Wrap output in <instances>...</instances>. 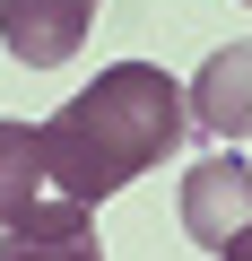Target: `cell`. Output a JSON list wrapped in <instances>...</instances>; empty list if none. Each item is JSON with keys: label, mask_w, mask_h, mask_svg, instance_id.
Instances as JSON below:
<instances>
[{"label": "cell", "mask_w": 252, "mask_h": 261, "mask_svg": "<svg viewBox=\"0 0 252 261\" xmlns=\"http://www.w3.org/2000/svg\"><path fill=\"white\" fill-rule=\"evenodd\" d=\"M191 130V96L157 70V61H113L96 70L52 122H44V166L52 192L70 200H113L122 183H139L148 166H165Z\"/></svg>", "instance_id": "obj_1"}, {"label": "cell", "mask_w": 252, "mask_h": 261, "mask_svg": "<svg viewBox=\"0 0 252 261\" xmlns=\"http://www.w3.org/2000/svg\"><path fill=\"white\" fill-rule=\"evenodd\" d=\"M96 9L104 0H0V44L26 70H61V61H78Z\"/></svg>", "instance_id": "obj_2"}, {"label": "cell", "mask_w": 252, "mask_h": 261, "mask_svg": "<svg viewBox=\"0 0 252 261\" xmlns=\"http://www.w3.org/2000/svg\"><path fill=\"white\" fill-rule=\"evenodd\" d=\"M183 235L191 244H209V252H226L243 226H252V166L243 157H200L191 174H183Z\"/></svg>", "instance_id": "obj_3"}, {"label": "cell", "mask_w": 252, "mask_h": 261, "mask_svg": "<svg viewBox=\"0 0 252 261\" xmlns=\"http://www.w3.org/2000/svg\"><path fill=\"white\" fill-rule=\"evenodd\" d=\"M191 122L209 140H252V35L243 44H217L191 79Z\"/></svg>", "instance_id": "obj_4"}, {"label": "cell", "mask_w": 252, "mask_h": 261, "mask_svg": "<svg viewBox=\"0 0 252 261\" xmlns=\"http://www.w3.org/2000/svg\"><path fill=\"white\" fill-rule=\"evenodd\" d=\"M0 261H104L87 200L52 192V200H44L35 218H26V226H9V235H0Z\"/></svg>", "instance_id": "obj_5"}, {"label": "cell", "mask_w": 252, "mask_h": 261, "mask_svg": "<svg viewBox=\"0 0 252 261\" xmlns=\"http://www.w3.org/2000/svg\"><path fill=\"white\" fill-rule=\"evenodd\" d=\"M52 166H44V122H0V226H26L52 192Z\"/></svg>", "instance_id": "obj_6"}, {"label": "cell", "mask_w": 252, "mask_h": 261, "mask_svg": "<svg viewBox=\"0 0 252 261\" xmlns=\"http://www.w3.org/2000/svg\"><path fill=\"white\" fill-rule=\"evenodd\" d=\"M217 261H252V226H243V235H235V244H226Z\"/></svg>", "instance_id": "obj_7"}]
</instances>
